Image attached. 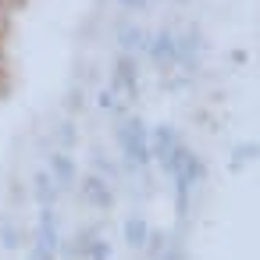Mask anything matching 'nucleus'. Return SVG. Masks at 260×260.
I'll return each instance as SVG.
<instances>
[{"label":"nucleus","mask_w":260,"mask_h":260,"mask_svg":"<svg viewBox=\"0 0 260 260\" xmlns=\"http://www.w3.org/2000/svg\"><path fill=\"white\" fill-rule=\"evenodd\" d=\"M4 64H8V61H4V47H0V75H4Z\"/></svg>","instance_id":"obj_18"},{"label":"nucleus","mask_w":260,"mask_h":260,"mask_svg":"<svg viewBox=\"0 0 260 260\" xmlns=\"http://www.w3.org/2000/svg\"><path fill=\"white\" fill-rule=\"evenodd\" d=\"M136 79H139V72H136V57L121 54V57L114 61V86H121L128 96H136Z\"/></svg>","instance_id":"obj_4"},{"label":"nucleus","mask_w":260,"mask_h":260,"mask_svg":"<svg viewBox=\"0 0 260 260\" xmlns=\"http://www.w3.org/2000/svg\"><path fill=\"white\" fill-rule=\"evenodd\" d=\"M125 8H146V0H121Z\"/></svg>","instance_id":"obj_17"},{"label":"nucleus","mask_w":260,"mask_h":260,"mask_svg":"<svg viewBox=\"0 0 260 260\" xmlns=\"http://www.w3.org/2000/svg\"><path fill=\"white\" fill-rule=\"evenodd\" d=\"M175 146H178V136H175L171 125H157V128L150 132V157H157L160 164L175 153Z\"/></svg>","instance_id":"obj_2"},{"label":"nucleus","mask_w":260,"mask_h":260,"mask_svg":"<svg viewBox=\"0 0 260 260\" xmlns=\"http://www.w3.org/2000/svg\"><path fill=\"white\" fill-rule=\"evenodd\" d=\"M146 235H150L146 217H128V221H125V242H128V246L143 249V246H146Z\"/></svg>","instance_id":"obj_7"},{"label":"nucleus","mask_w":260,"mask_h":260,"mask_svg":"<svg viewBox=\"0 0 260 260\" xmlns=\"http://www.w3.org/2000/svg\"><path fill=\"white\" fill-rule=\"evenodd\" d=\"M146 249H150V256L157 260V256H160V253L168 249V235H164V232H153V228H150V235H146Z\"/></svg>","instance_id":"obj_12"},{"label":"nucleus","mask_w":260,"mask_h":260,"mask_svg":"<svg viewBox=\"0 0 260 260\" xmlns=\"http://www.w3.org/2000/svg\"><path fill=\"white\" fill-rule=\"evenodd\" d=\"M118 43L125 47V54L136 50V47H143V29H136V25H118Z\"/></svg>","instance_id":"obj_10"},{"label":"nucleus","mask_w":260,"mask_h":260,"mask_svg":"<svg viewBox=\"0 0 260 260\" xmlns=\"http://www.w3.org/2000/svg\"><path fill=\"white\" fill-rule=\"evenodd\" d=\"M57 139H61V146H72L75 139H79V132H75V125H57Z\"/></svg>","instance_id":"obj_13"},{"label":"nucleus","mask_w":260,"mask_h":260,"mask_svg":"<svg viewBox=\"0 0 260 260\" xmlns=\"http://www.w3.org/2000/svg\"><path fill=\"white\" fill-rule=\"evenodd\" d=\"M82 260H111V242L107 239H93L86 246V256Z\"/></svg>","instance_id":"obj_11"},{"label":"nucleus","mask_w":260,"mask_h":260,"mask_svg":"<svg viewBox=\"0 0 260 260\" xmlns=\"http://www.w3.org/2000/svg\"><path fill=\"white\" fill-rule=\"evenodd\" d=\"M150 54H153L157 61H175V36H171V32H153Z\"/></svg>","instance_id":"obj_9"},{"label":"nucleus","mask_w":260,"mask_h":260,"mask_svg":"<svg viewBox=\"0 0 260 260\" xmlns=\"http://www.w3.org/2000/svg\"><path fill=\"white\" fill-rule=\"evenodd\" d=\"M118 143H121V153H125V160H128L132 168H146V164L153 160V157H150V132H146V125H143L139 118L121 121Z\"/></svg>","instance_id":"obj_1"},{"label":"nucleus","mask_w":260,"mask_h":260,"mask_svg":"<svg viewBox=\"0 0 260 260\" xmlns=\"http://www.w3.org/2000/svg\"><path fill=\"white\" fill-rule=\"evenodd\" d=\"M64 107H68V111H79V107H82V89H79V86L64 96Z\"/></svg>","instance_id":"obj_14"},{"label":"nucleus","mask_w":260,"mask_h":260,"mask_svg":"<svg viewBox=\"0 0 260 260\" xmlns=\"http://www.w3.org/2000/svg\"><path fill=\"white\" fill-rule=\"evenodd\" d=\"M82 200H89L93 207H111V203H114L111 185H107L100 175H86V178H82Z\"/></svg>","instance_id":"obj_3"},{"label":"nucleus","mask_w":260,"mask_h":260,"mask_svg":"<svg viewBox=\"0 0 260 260\" xmlns=\"http://www.w3.org/2000/svg\"><path fill=\"white\" fill-rule=\"evenodd\" d=\"M32 192H36V200H40L43 207H54V200H57L61 185L54 182V175H50V171H36V175H32Z\"/></svg>","instance_id":"obj_6"},{"label":"nucleus","mask_w":260,"mask_h":260,"mask_svg":"<svg viewBox=\"0 0 260 260\" xmlns=\"http://www.w3.org/2000/svg\"><path fill=\"white\" fill-rule=\"evenodd\" d=\"M157 260H182V253H178V249H164Z\"/></svg>","instance_id":"obj_16"},{"label":"nucleus","mask_w":260,"mask_h":260,"mask_svg":"<svg viewBox=\"0 0 260 260\" xmlns=\"http://www.w3.org/2000/svg\"><path fill=\"white\" fill-rule=\"evenodd\" d=\"M50 175H54V182L64 189V185H72L75 182V160L64 153V150H57V153H50Z\"/></svg>","instance_id":"obj_5"},{"label":"nucleus","mask_w":260,"mask_h":260,"mask_svg":"<svg viewBox=\"0 0 260 260\" xmlns=\"http://www.w3.org/2000/svg\"><path fill=\"white\" fill-rule=\"evenodd\" d=\"M96 104L107 111V107H114V96H111V89H100V96H96Z\"/></svg>","instance_id":"obj_15"},{"label":"nucleus","mask_w":260,"mask_h":260,"mask_svg":"<svg viewBox=\"0 0 260 260\" xmlns=\"http://www.w3.org/2000/svg\"><path fill=\"white\" fill-rule=\"evenodd\" d=\"M18 242H25V232L11 217L0 214V246H4V249H18Z\"/></svg>","instance_id":"obj_8"}]
</instances>
